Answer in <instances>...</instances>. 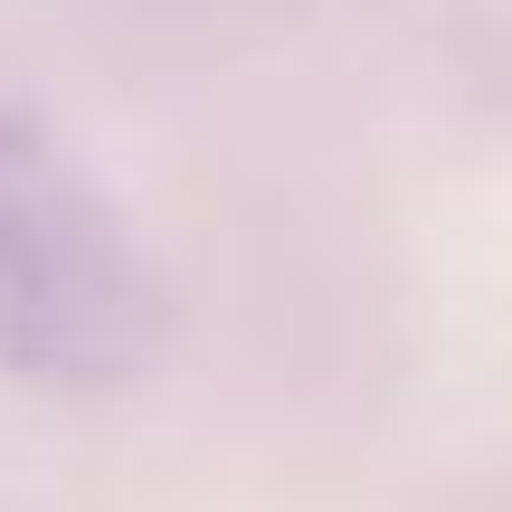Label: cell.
Wrapping results in <instances>:
<instances>
[{
	"instance_id": "1",
	"label": "cell",
	"mask_w": 512,
	"mask_h": 512,
	"mask_svg": "<svg viewBox=\"0 0 512 512\" xmlns=\"http://www.w3.org/2000/svg\"><path fill=\"white\" fill-rule=\"evenodd\" d=\"M162 351V275L114 219V200L0 114V380L105 389Z\"/></svg>"
}]
</instances>
